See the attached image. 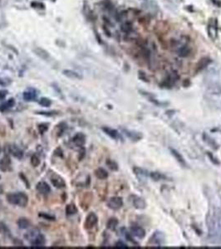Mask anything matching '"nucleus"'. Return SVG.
<instances>
[{
    "label": "nucleus",
    "instance_id": "1",
    "mask_svg": "<svg viewBox=\"0 0 221 249\" xmlns=\"http://www.w3.org/2000/svg\"><path fill=\"white\" fill-rule=\"evenodd\" d=\"M6 198L10 204L18 205L20 207H26L28 204V195L23 192L8 193L6 195Z\"/></svg>",
    "mask_w": 221,
    "mask_h": 249
},
{
    "label": "nucleus",
    "instance_id": "2",
    "mask_svg": "<svg viewBox=\"0 0 221 249\" xmlns=\"http://www.w3.org/2000/svg\"><path fill=\"white\" fill-rule=\"evenodd\" d=\"M107 206L112 210H118L123 206V200L121 197H112L107 201Z\"/></svg>",
    "mask_w": 221,
    "mask_h": 249
},
{
    "label": "nucleus",
    "instance_id": "3",
    "mask_svg": "<svg viewBox=\"0 0 221 249\" xmlns=\"http://www.w3.org/2000/svg\"><path fill=\"white\" fill-rule=\"evenodd\" d=\"M98 221V218L96 215V213H90L86 218L85 220L84 226L87 229H91L93 228V227L97 223Z\"/></svg>",
    "mask_w": 221,
    "mask_h": 249
},
{
    "label": "nucleus",
    "instance_id": "4",
    "mask_svg": "<svg viewBox=\"0 0 221 249\" xmlns=\"http://www.w3.org/2000/svg\"><path fill=\"white\" fill-rule=\"evenodd\" d=\"M51 182H52L53 186L57 189H64L65 187L67 186L64 179L61 176L55 174H53L52 176L51 177Z\"/></svg>",
    "mask_w": 221,
    "mask_h": 249
},
{
    "label": "nucleus",
    "instance_id": "5",
    "mask_svg": "<svg viewBox=\"0 0 221 249\" xmlns=\"http://www.w3.org/2000/svg\"><path fill=\"white\" fill-rule=\"evenodd\" d=\"M164 242H165V237L161 232L154 233L150 239V243H151L153 245H161L164 243Z\"/></svg>",
    "mask_w": 221,
    "mask_h": 249
},
{
    "label": "nucleus",
    "instance_id": "6",
    "mask_svg": "<svg viewBox=\"0 0 221 249\" xmlns=\"http://www.w3.org/2000/svg\"><path fill=\"white\" fill-rule=\"evenodd\" d=\"M130 198H131V204H132V205L136 209H143L145 208L146 204H145V200L142 198L139 197L137 195H131L130 197Z\"/></svg>",
    "mask_w": 221,
    "mask_h": 249
},
{
    "label": "nucleus",
    "instance_id": "7",
    "mask_svg": "<svg viewBox=\"0 0 221 249\" xmlns=\"http://www.w3.org/2000/svg\"><path fill=\"white\" fill-rule=\"evenodd\" d=\"M131 234L133 237H136L137 238H144L145 236V231L144 228H142L141 227L138 225H134L131 227Z\"/></svg>",
    "mask_w": 221,
    "mask_h": 249
},
{
    "label": "nucleus",
    "instance_id": "8",
    "mask_svg": "<svg viewBox=\"0 0 221 249\" xmlns=\"http://www.w3.org/2000/svg\"><path fill=\"white\" fill-rule=\"evenodd\" d=\"M73 140V143L78 147H83V145L86 143V135L83 133H77L76 135H75Z\"/></svg>",
    "mask_w": 221,
    "mask_h": 249
},
{
    "label": "nucleus",
    "instance_id": "9",
    "mask_svg": "<svg viewBox=\"0 0 221 249\" xmlns=\"http://www.w3.org/2000/svg\"><path fill=\"white\" fill-rule=\"evenodd\" d=\"M36 189L38 193H40L41 194H48V193H50L51 191V188L46 182H39L36 186Z\"/></svg>",
    "mask_w": 221,
    "mask_h": 249
},
{
    "label": "nucleus",
    "instance_id": "10",
    "mask_svg": "<svg viewBox=\"0 0 221 249\" xmlns=\"http://www.w3.org/2000/svg\"><path fill=\"white\" fill-rule=\"evenodd\" d=\"M9 153L12 155V156L18 159V160H21L23 157V151L15 145L9 146Z\"/></svg>",
    "mask_w": 221,
    "mask_h": 249
},
{
    "label": "nucleus",
    "instance_id": "11",
    "mask_svg": "<svg viewBox=\"0 0 221 249\" xmlns=\"http://www.w3.org/2000/svg\"><path fill=\"white\" fill-rule=\"evenodd\" d=\"M62 73H63L64 76L68 77V78H71V79H75V80H81L82 79L81 74L76 73L75 71H73V70L66 69V70L62 71Z\"/></svg>",
    "mask_w": 221,
    "mask_h": 249
},
{
    "label": "nucleus",
    "instance_id": "12",
    "mask_svg": "<svg viewBox=\"0 0 221 249\" xmlns=\"http://www.w3.org/2000/svg\"><path fill=\"white\" fill-rule=\"evenodd\" d=\"M45 243H46V238H45V237L43 234L39 233L35 237V239L31 242V245H32V247L39 248V247H43L45 245Z\"/></svg>",
    "mask_w": 221,
    "mask_h": 249
},
{
    "label": "nucleus",
    "instance_id": "13",
    "mask_svg": "<svg viewBox=\"0 0 221 249\" xmlns=\"http://www.w3.org/2000/svg\"><path fill=\"white\" fill-rule=\"evenodd\" d=\"M23 99L26 101H33L36 100L37 93L33 89H28V91H26L23 92Z\"/></svg>",
    "mask_w": 221,
    "mask_h": 249
},
{
    "label": "nucleus",
    "instance_id": "14",
    "mask_svg": "<svg viewBox=\"0 0 221 249\" xmlns=\"http://www.w3.org/2000/svg\"><path fill=\"white\" fill-rule=\"evenodd\" d=\"M39 233H40V231L37 228H34L30 229L29 231H28V232L26 233V234L24 235V237L28 242H32L35 239V237H36Z\"/></svg>",
    "mask_w": 221,
    "mask_h": 249
},
{
    "label": "nucleus",
    "instance_id": "15",
    "mask_svg": "<svg viewBox=\"0 0 221 249\" xmlns=\"http://www.w3.org/2000/svg\"><path fill=\"white\" fill-rule=\"evenodd\" d=\"M33 52L36 54L37 56H39L40 58L43 59V60H48L50 58V55L49 53L44 49L41 48H35L33 49Z\"/></svg>",
    "mask_w": 221,
    "mask_h": 249
},
{
    "label": "nucleus",
    "instance_id": "16",
    "mask_svg": "<svg viewBox=\"0 0 221 249\" xmlns=\"http://www.w3.org/2000/svg\"><path fill=\"white\" fill-rule=\"evenodd\" d=\"M11 165V160L8 156H4L3 159L0 160V170L1 171H7Z\"/></svg>",
    "mask_w": 221,
    "mask_h": 249
},
{
    "label": "nucleus",
    "instance_id": "17",
    "mask_svg": "<svg viewBox=\"0 0 221 249\" xmlns=\"http://www.w3.org/2000/svg\"><path fill=\"white\" fill-rule=\"evenodd\" d=\"M177 54L179 55L181 57H186L188 56L190 54L191 52V49L189 48V47L188 46V44H185L184 46H182L181 48L178 49L176 51Z\"/></svg>",
    "mask_w": 221,
    "mask_h": 249
},
{
    "label": "nucleus",
    "instance_id": "18",
    "mask_svg": "<svg viewBox=\"0 0 221 249\" xmlns=\"http://www.w3.org/2000/svg\"><path fill=\"white\" fill-rule=\"evenodd\" d=\"M102 130H103L107 135H109V136L111 137V138H112V139L117 140L118 138H120V135H119L118 131L116 130H114V129L110 128V127H102Z\"/></svg>",
    "mask_w": 221,
    "mask_h": 249
},
{
    "label": "nucleus",
    "instance_id": "19",
    "mask_svg": "<svg viewBox=\"0 0 221 249\" xmlns=\"http://www.w3.org/2000/svg\"><path fill=\"white\" fill-rule=\"evenodd\" d=\"M17 224L18 226V228L20 229H27L29 228V226L31 224V223L29 221V219L25 217H21L18 218V220L17 222Z\"/></svg>",
    "mask_w": 221,
    "mask_h": 249
},
{
    "label": "nucleus",
    "instance_id": "20",
    "mask_svg": "<svg viewBox=\"0 0 221 249\" xmlns=\"http://www.w3.org/2000/svg\"><path fill=\"white\" fill-rule=\"evenodd\" d=\"M95 175L99 179H106L108 177V173L103 168H98L95 170Z\"/></svg>",
    "mask_w": 221,
    "mask_h": 249
},
{
    "label": "nucleus",
    "instance_id": "21",
    "mask_svg": "<svg viewBox=\"0 0 221 249\" xmlns=\"http://www.w3.org/2000/svg\"><path fill=\"white\" fill-rule=\"evenodd\" d=\"M132 24L131 22H124L121 25V30L126 34H131V32H132Z\"/></svg>",
    "mask_w": 221,
    "mask_h": 249
},
{
    "label": "nucleus",
    "instance_id": "22",
    "mask_svg": "<svg viewBox=\"0 0 221 249\" xmlns=\"http://www.w3.org/2000/svg\"><path fill=\"white\" fill-rule=\"evenodd\" d=\"M118 219L117 218H111L106 223V227L110 230H115L118 226Z\"/></svg>",
    "mask_w": 221,
    "mask_h": 249
},
{
    "label": "nucleus",
    "instance_id": "23",
    "mask_svg": "<svg viewBox=\"0 0 221 249\" xmlns=\"http://www.w3.org/2000/svg\"><path fill=\"white\" fill-rule=\"evenodd\" d=\"M14 105H15V100H14L13 98H10V99L7 100L4 104L1 105L0 110L4 111L8 110V108H11L12 106H14Z\"/></svg>",
    "mask_w": 221,
    "mask_h": 249
},
{
    "label": "nucleus",
    "instance_id": "24",
    "mask_svg": "<svg viewBox=\"0 0 221 249\" xmlns=\"http://www.w3.org/2000/svg\"><path fill=\"white\" fill-rule=\"evenodd\" d=\"M77 213V209L74 204H69L66 206V214L67 215H73Z\"/></svg>",
    "mask_w": 221,
    "mask_h": 249
},
{
    "label": "nucleus",
    "instance_id": "25",
    "mask_svg": "<svg viewBox=\"0 0 221 249\" xmlns=\"http://www.w3.org/2000/svg\"><path fill=\"white\" fill-rule=\"evenodd\" d=\"M170 151H171V154H172L173 155H174V157L177 160L179 161L180 163H181V165H186V163H185V160H184V158L182 157V155H181L180 153L178 152L177 150H175V149H170Z\"/></svg>",
    "mask_w": 221,
    "mask_h": 249
},
{
    "label": "nucleus",
    "instance_id": "26",
    "mask_svg": "<svg viewBox=\"0 0 221 249\" xmlns=\"http://www.w3.org/2000/svg\"><path fill=\"white\" fill-rule=\"evenodd\" d=\"M124 131L125 134H126L129 138H131V140H133V141H138V140H140L141 138V135L139 133L134 132V131H130V130H124Z\"/></svg>",
    "mask_w": 221,
    "mask_h": 249
},
{
    "label": "nucleus",
    "instance_id": "27",
    "mask_svg": "<svg viewBox=\"0 0 221 249\" xmlns=\"http://www.w3.org/2000/svg\"><path fill=\"white\" fill-rule=\"evenodd\" d=\"M38 104L43 107H49L52 105V100L48 97H42L38 100Z\"/></svg>",
    "mask_w": 221,
    "mask_h": 249
},
{
    "label": "nucleus",
    "instance_id": "28",
    "mask_svg": "<svg viewBox=\"0 0 221 249\" xmlns=\"http://www.w3.org/2000/svg\"><path fill=\"white\" fill-rule=\"evenodd\" d=\"M150 176H151V178L152 179L156 181L162 180V179H166V177L164 174L159 173V172H151V173L150 174Z\"/></svg>",
    "mask_w": 221,
    "mask_h": 249
},
{
    "label": "nucleus",
    "instance_id": "29",
    "mask_svg": "<svg viewBox=\"0 0 221 249\" xmlns=\"http://www.w3.org/2000/svg\"><path fill=\"white\" fill-rule=\"evenodd\" d=\"M58 111H37V114L41 115V116H55L57 115H58Z\"/></svg>",
    "mask_w": 221,
    "mask_h": 249
},
{
    "label": "nucleus",
    "instance_id": "30",
    "mask_svg": "<svg viewBox=\"0 0 221 249\" xmlns=\"http://www.w3.org/2000/svg\"><path fill=\"white\" fill-rule=\"evenodd\" d=\"M38 216L40 218H43V219H46V220H48V221H55L56 220V218L55 216L53 215H51V214H48L47 213H38Z\"/></svg>",
    "mask_w": 221,
    "mask_h": 249
},
{
    "label": "nucleus",
    "instance_id": "31",
    "mask_svg": "<svg viewBox=\"0 0 221 249\" xmlns=\"http://www.w3.org/2000/svg\"><path fill=\"white\" fill-rule=\"evenodd\" d=\"M31 164L33 167H37L38 165H40V159L36 154L32 155V157H31Z\"/></svg>",
    "mask_w": 221,
    "mask_h": 249
},
{
    "label": "nucleus",
    "instance_id": "32",
    "mask_svg": "<svg viewBox=\"0 0 221 249\" xmlns=\"http://www.w3.org/2000/svg\"><path fill=\"white\" fill-rule=\"evenodd\" d=\"M37 129H38V131H39V133H40L41 135H43V134H44L48 130V124L47 123H42V124H38V126H37Z\"/></svg>",
    "mask_w": 221,
    "mask_h": 249
},
{
    "label": "nucleus",
    "instance_id": "33",
    "mask_svg": "<svg viewBox=\"0 0 221 249\" xmlns=\"http://www.w3.org/2000/svg\"><path fill=\"white\" fill-rule=\"evenodd\" d=\"M0 233H3L4 235H9L10 231L8 228V227L4 224V223H0Z\"/></svg>",
    "mask_w": 221,
    "mask_h": 249
},
{
    "label": "nucleus",
    "instance_id": "34",
    "mask_svg": "<svg viewBox=\"0 0 221 249\" xmlns=\"http://www.w3.org/2000/svg\"><path fill=\"white\" fill-rule=\"evenodd\" d=\"M106 165L108 166L110 169L112 170H117L118 169V165L115 162V161L112 160H106Z\"/></svg>",
    "mask_w": 221,
    "mask_h": 249
},
{
    "label": "nucleus",
    "instance_id": "35",
    "mask_svg": "<svg viewBox=\"0 0 221 249\" xmlns=\"http://www.w3.org/2000/svg\"><path fill=\"white\" fill-rule=\"evenodd\" d=\"M57 126H58V128H59L58 131H57V133H58V136H62V134L64 133L65 129H67V124H65V123L62 122V123H60Z\"/></svg>",
    "mask_w": 221,
    "mask_h": 249
},
{
    "label": "nucleus",
    "instance_id": "36",
    "mask_svg": "<svg viewBox=\"0 0 221 249\" xmlns=\"http://www.w3.org/2000/svg\"><path fill=\"white\" fill-rule=\"evenodd\" d=\"M115 247H116V248H127L126 244H125L124 242H122L121 241L117 242V243H116V245H115Z\"/></svg>",
    "mask_w": 221,
    "mask_h": 249
},
{
    "label": "nucleus",
    "instance_id": "37",
    "mask_svg": "<svg viewBox=\"0 0 221 249\" xmlns=\"http://www.w3.org/2000/svg\"><path fill=\"white\" fill-rule=\"evenodd\" d=\"M8 94V92L6 90H0V100H4Z\"/></svg>",
    "mask_w": 221,
    "mask_h": 249
},
{
    "label": "nucleus",
    "instance_id": "38",
    "mask_svg": "<svg viewBox=\"0 0 221 249\" xmlns=\"http://www.w3.org/2000/svg\"><path fill=\"white\" fill-rule=\"evenodd\" d=\"M54 155H57V156H62V149H61V148H57V149L54 151Z\"/></svg>",
    "mask_w": 221,
    "mask_h": 249
},
{
    "label": "nucleus",
    "instance_id": "39",
    "mask_svg": "<svg viewBox=\"0 0 221 249\" xmlns=\"http://www.w3.org/2000/svg\"><path fill=\"white\" fill-rule=\"evenodd\" d=\"M32 7H35V8H40V6L42 7H44V5L41 3H37V2H34V3H32Z\"/></svg>",
    "mask_w": 221,
    "mask_h": 249
},
{
    "label": "nucleus",
    "instance_id": "40",
    "mask_svg": "<svg viewBox=\"0 0 221 249\" xmlns=\"http://www.w3.org/2000/svg\"><path fill=\"white\" fill-rule=\"evenodd\" d=\"M7 85V83H6V81H4V80H2V79H0V86H6Z\"/></svg>",
    "mask_w": 221,
    "mask_h": 249
},
{
    "label": "nucleus",
    "instance_id": "41",
    "mask_svg": "<svg viewBox=\"0 0 221 249\" xmlns=\"http://www.w3.org/2000/svg\"><path fill=\"white\" fill-rule=\"evenodd\" d=\"M141 1H146V0H141Z\"/></svg>",
    "mask_w": 221,
    "mask_h": 249
}]
</instances>
